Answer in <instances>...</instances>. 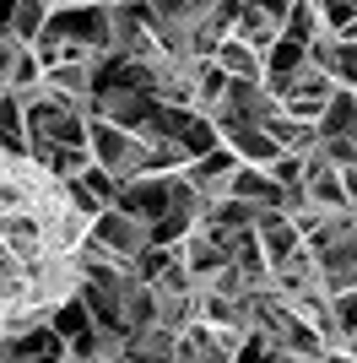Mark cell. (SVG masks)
Wrapping results in <instances>:
<instances>
[{
	"mask_svg": "<svg viewBox=\"0 0 357 363\" xmlns=\"http://www.w3.org/2000/svg\"><path fill=\"white\" fill-rule=\"evenodd\" d=\"M227 196L254 201V206H287V184H276V179H271V168H260V163H238Z\"/></svg>",
	"mask_w": 357,
	"mask_h": 363,
	"instance_id": "obj_6",
	"label": "cell"
},
{
	"mask_svg": "<svg viewBox=\"0 0 357 363\" xmlns=\"http://www.w3.org/2000/svg\"><path fill=\"white\" fill-rule=\"evenodd\" d=\"M227 82H233V76H227L217 60H195V98H190V108L195 114H217V108L227 104Z\"/></svg>",
	"mask_w": 357,
	"mask_h": 363,
	"instance_id": "obj_9",
	"label": "cell"
},
{
	"mask_svg": "<svg viewBox=\"0 0 357 363\" xmlns=\"http://www.w3.org/2000/svg\"><path fill=\"white\" fill-rule=\"evenodd\" d=\"M319 136H357V87H336L325 114H319Z\"/></svg>",
	"mask_w": 357,
	"mask_h": 363,
	"instance_id": "obj_10",
	"label": "cell"
},
{
	"mask_svg": "<svg viewBox=\"0 0 357 363\" xmlns=\"http://www.w3.org/2000/svg\"><path fill=\"white\" fill-rule=\"evenodd\" d=\"M98 212L103 201L76 179L0 141V358L16 331L44 325L87 282Z\"/></svg>",
	"mask_w": 357,
	"mask_h": 363,
	"instance_id": "obj_1",
	"label": "cell"
},
{
	"mask_svg": "<svg viewBox=\"0 0 357 363\" xmlns=\"http://www.w3.org/2000/svg\"><path fill=\"white\" fill-rule=\"evenodd\" d=\"M92 244H98V250H108V255L135 260V255L152 244V223H141L135 212H125V206H114V201H108L103 212L92 217Z\"/></svg>",
	"mask_w": 357,
	"mask_h": 363,
	"instance_id": "obj_2",
	"label": "cell"
},
{
	"mask_svg": "<svg viewBox=\"0 0 357 363\" xmlns=\"http://www.w3.org/2000/svg\"><path fill=\"white\" fill-rule=\"evenodd\" d=\"M238 163H244V157H238L227 141H217V147H206L200 157H190V163H184V179H190V190L211 206V201H222L227 190H233Z\"/></svg>",
	"mask_w": 357,
	"mask_h": 363,
	"instance_id": "obj_3",
	"label": "cell"
},
{
	"mask_svg": "<svg viewBox=\"0 0 357 363\" xmlns=\"http://www.w3.org/2000/svg\"><path fill=\"white\" fill-rule=\"evenodd\" d=\"M325 33H336V28H330V16H325V0H293V11H287V33H282V38H293V44L309 49L314 38H325Z\"/></svg>",
	"mask_w": 357,
	"mask_h": 363,
	"instance_id": "obj_8",
	"label": "cell"
},
{
	"mask_svg": "<svg viewBox=\"0 0 357 363\" xmlns=\"http://www.w3.org/2000/svg\"><path fill=\"white\" fill-rule=\"evenodd\" d=\"M49 11H92V6H125V0H44Z\"/></svg>",
	"mask_w": 357,
	"mask_h": 363,
	"instance_id": "obj_13",
	"label": "cell"
},
{
	"mask_svg": "<svg viewBox=\"0 0 357 363\" xmlns=\"http://www.w3.org/2000/svg\"><path fill=\"white\" fill-rule=\"evenodd\" d=\"M65 358H125V331H114V325H98V320H87L76 336H65Z\"/></svg>",
	"mask_w": 357,
	"mask_h": 363,
	"instance_id": "obj_5",
	"label": "cell"
},
{
	"mask_svg": "<svg viewBox=\"0 0 357 363\" xmlns=\"http://www.w3.org/2000/svg\"><path fill=\"white\" fill-rule=\"evenodd\" d=\"M211 60L222 65L233 82H266V55H260L254 44H244L238 33H227L222 44H217V55H211Z\"/></svg>",
	"mask_w": 357,
	"mask_h": 363,
	"instance_id": "obj_7",
	"label": "cell"
},
{
	"mask_svg": "<svg viewBox=\"0 0 357 363\" xmlns=\"http://www.w3.org/2000/svg\"><path fill=\"white\" fill-rule=\"evenodd\" d=\"M11 16H16V0H0V38H11Z\"/></svg>",
	"mask_w": 357,
	"mask_h": 363,
	"instance_id": "obj_14",
	"label": "cell"
},
{
	"mask_svg": "<svg viewBox=\"0 0 357 363\" xmlns=\"http://www.w3.org/2000/svg\"><path fill=\"white\" fill-rule=\"evenodd\" d=\"M49 28V6L44 0H16L11 16V44H38V33Z\"/></svg>",
	"mask_w": 357,
	"mask_h": 363,
	"instance_id": "obj_11",
	"label": "cell"
},
{
	"mask_svg": "<svg viewBox=\"0 0 357 363\" xmlns=\"http://www.w3.org/2000/svg\"><path fill=\"white\" fill-rule=\"evenodd\" d=\"M309 60L336 82V87H357V38L352 33H325L309 44Z\"/></svg>",
	"mask_w": 357,
	"mask_h": 363,
	"instance_id": "obj_4",
	"label": "cell"
},
{
	"mask_svg": "<svg viewBox=\"0 0 357 363\" xmlns=\"http://www.w3.org/2000/svg\"><path fill=\"white\" fill-rule=\"evenodd\" d=\"M336 331H341V342L346 336H357V288H346V293H336Z\"/></svg>",
	"mask_w": 357,
	"mask_h": 363,
	"instance_id": "obj_12",
	"label": "cell"
}]
</instances>
